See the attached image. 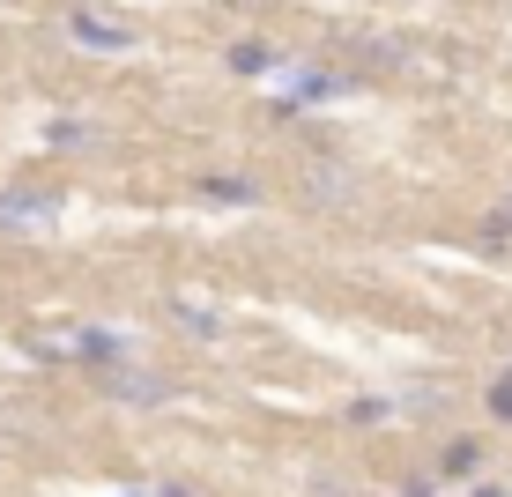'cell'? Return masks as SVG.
Here are the masks:
<instances>
[{
	"instance_id": "1",
	"label": "cell",
	"mask_w": 512,
	"mask_h": 497,
	"mask_svg": "<svg viewBox=\"0 0 512 497\" xmlns=\"http://www.w3.org/2000/svg\"><path fill=\"white\" fill-rule=\"evenodd\" d=\"M97 386L112 401H127V408H164L171 394H179V386H171L156 364H141L134 349H127V357H112V364H97Z\"/></svg>"
},
{
	"instance_id": "2",
	"label": "cell",
	"mask_w": 512,
	"mask_h": 497,
	"mask_svg": "<svg viewBox=\"0 0 512 497\" xmlns=\"http://www.w3.org/2000/svg\"><path fill=\"white\" fill-rule=\"evenodd\" d=\"M60 186H0V230L8 238H52L60 223Z\"/></svg>"
},
{
	"instance_id": "3",
	"label": "cell",
	"mask_w": 512,
	"mask_h": 497,
	"mask_svg": "<svg viewBox=\"0 0 512 497\" xmlns=\"http://www.w3.org/2000/svg\"><path fill=\"white\" fill-rule=\"evenodd\" d=\"M349 90V75H342V67H327V60H282L275 67V104H282V112H297V104H334V97H342Z\"/></svg>"
},
{
	"instance_id": "4",
	"label": "cell",
	"mask_w": 512,
	"mask_h": 497,
	"mask_svg": "<svg viewBox=\"0 0 512 497\" xmlns=\"http://www.w3.org/2000/svg\"><path fill=\"white\" fill-rule=\"evenodd\" d=\"M67 38L90 52H134V30L119 15H97V8H67Z\"/></svg>"
},
{
	"instance_id": "5",
	"label": "cell",
	"mask_w": 512,
	"mask_h": 497,
	"mask_svg": "<svg viewBox=\"0 0 512 497\" xmlns=\"http://www.w3.org/2000/svg\"><path fill=\"white\" fill-rule=\"evenodd\" d=\"M75 357H82V364L97 371V364L127 357V334H112V327H82V334H75Z\"/></svg>"
},
{
	"instance_id": "6",
	"label": "cell",
	"mask_w": 512,
	"mask_h": 497,
	"mask_svg": "<svg viewBox=\"0 0 512 497\" xmlns=\"http://www.w3.org/2000/svg\"><path fill=\"white\" fill-rule=\"evenodd\" d=\"M275 67H282V60H275L260 38H238V45H231V75H275Z\"/></svg>"
},
{
	"instance_id": "7",
	"label": "cell",
	"mask_w": 512,
	"mask_h": 497,
	"mask_svg": "<svg viewBox=\"0 0 512 497\" xmlns=\"http://www.w3.org/2000/svg\"><path fill=\"white\" fill-rule=\"evenodd\" d=\"M201 193H208V201H231V208H253V201H260V186H253V179H231V171L201 179Z\"/></svg>"
},
{
	"instance_id": "8",
	"label": "cell",
	"mask_w": 512,
	"mask_h": 497,
	"mask_svg": "<svg viewBox=\"0 0 512 497\" xmlns=\"http://www.w3.org/2000/svg\"><path fill=\"white\" fill-rule=\"evenodd\" d=\"M171 319H179L186 334H201V342H216V334H223V319H216V312H201L193 297H179V305H171Z\"/></svg>"
},
{
	"instance_id": "9",
	"label": "cell",
	"mask_w": 512,
	"mask_h": 497,
	"mask_svg": "<svg viewBox=\"0 0 512 497\" xmlns=\"http://www.w3.org/2000/svg\"><path fill=\"white\" fill-rule=\"evenodd\" d=\"M45 141H52V149H90V119H52V127H45Z\"/></svg>"
},
{
	"instance_id": "10",
	"label": "cell",
	"mask_w": 512,
	"mask_h": 497,
	"mask_svg": "<svg viewBox=\"0 0 512 497\" xmlns=\"http://www.w3.org/2000/svg\"><path fill=\"white\" fill-rule=\"evenodd\" d=\"M490 416H505V423H512V379L490 386Z\"/></svg>"
},
{
	"instance_id": "11",
	"label": "cell",
	"mask_w": 512,
	"mask_h": 497,
	"mask_svg": "<svg viewBox=\"0 0 512 497\" xmlns=\"http://www.w3.org/2000/svg\"><path fill=\"white\" fill-rule=\"evenodd\" d=\"M223 8H238V0H223Z\"/></svg>"
}]
</instances>
